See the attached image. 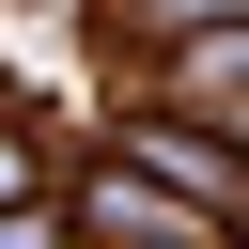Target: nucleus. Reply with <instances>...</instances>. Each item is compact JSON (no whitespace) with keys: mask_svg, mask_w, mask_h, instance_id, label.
Returning a JSON list of instances; mask_svg holds the SVG:
<instances>
[{"mask_svg":"<svg viewBox=\"0 0 249 249\" xmlns=\"http://www.w3.org/2000/svg\"><path fill=\"white\" fill-rule=\"evenodd\" d=\"M93 218H109V233H156V249H218V218H202V202H156V187H124V171L93 187Z\"/></svg>","mask_w":249,"mask_h":249,"instance_id":"obj_1","label":"nucleus"},{"mask_svg":"<svg viewBox=\"0 0 249 249\" xmlns=\"http://www.w3.org/2000/svg\"><path fill=\"white\" fill-rule=\"evenodd\" d=\"M16 187H31V156H16V140H0V218H16Z\"/></svg>","mask_w":249,"mask_h":249,"instance_id":"obj_2","label":"nucleus"},{"mask_svg":"<svg viewBox=\"0 0 249 249\" xmlns=\"http://www.w3.org/2000/svg\"><path fill=\"white\" fill-rule=\"evenodd\" d=\"M0 249H47V218H0Z\"/></svg>","mask_w":249,"mask_h":249,"instance_id":"obj_3","label":"nucleus"}]
</instances>
